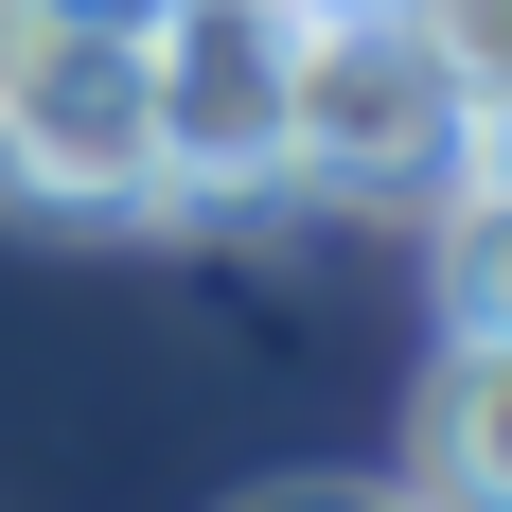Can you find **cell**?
Masks as SVG:
<instances>
[{
	"mask_svg": "<svg viewBox=\"0 0 512 512\" xmlns=\"http://www.w3.org/2000/svg\"><path fill=\"white\" fill-rule=\"evenodd\" d=\"M142 106H159V212L301 195V0H142Z\"/></svg>",
	"mask_w": 512,
	"mask_h": 512,
	"instance_id": "1",
	"label": "cell"
},
{
	"mask_svg": "<svg viewBox=\"0 0 512 512\" xmlns=\"http://www.w3.org/2000/svg\"><path fill=\"white\" fill-rule=\"evenodd\" d=\"M460 159H477V89L407 0H301V195L424 212Z\"/></svg>",
	"mask_w": 512,
	"mask_h": 512,
	"instance_id": "2",
	"label": "cell"
},
{
	"mask_svg": "<svg viewBox=\"0 0 512 512\" xmlns=\"http://www.w3.org/2000/svg\"><path fill=\"white\" fill-rule=\"evenodd\" d=\"M0 195L53 230H124L159 212V106H142V18H71V36L0 89Z\"/></svg>",
	"mask_w": 512,
	"mask_h": 512,
	"instance_id": "3",
	"label": "cell"
},
{
	"mask_svg": "<svg viewBox=\"0 0 512 512\" xmlns=\"http://www.w3.org/2000/svg\"><path fill=\"white\" fill-rule=\"evenodd\" d=\"M407 460H424V495H495V512H512V336H442Z\"/></svg>",
	"mask_w": 512,
	"mask_h": 512,
	"instance_id": "4",
	"label": "cell"
},
{
	"mask_svg": "<svg viewBox=\"0 0 512 512\" xmlns=\"http://www.w3.org/2000/svg\"><path fill=\"white\" fill-rule=\"evenodd\" d=\"M424 212H442V336H512V177L460 159Z\"/></svg>",
	"mask_w": 512,
	"mask_h": 512,
	"instance_id": "5",
	"label": "cell"
},
{
	"mask_svg": "<svg viewBox=\"0 0 512 512\" xmlns=\"http://www.w3.org/2000/svg\"><path fill=\"white\" fill-rule=\"evenodd\" d=\"M424 36H442V71H460L477 106H512V0H407Z\"/></svg>",
	"mask_w": 512,
	"mask_h": 512,
	"instance_id": "6",
	"label": "cell"
},
{
	"mask_svg": "<svg viewBox=\"0 0 512 512\" xmlns=\"http://www.w3.org/2000/svg\"><path fill=\"white\" fill-rule=\"evenodd\" d=\"M477 159H495V177H512V106H477Z\"/></svg>",
	"mask_w": 512,
	"mask_h": 512,
	"instance_id": "7",
	"label": "cell"
},
{
	"mask_svg": "<svg viewBox=\"0 0 512 512\" xmlns=\"http://www.w3.org/2000/svg\"><path fill=\"white\" fill-rule=\"evenodd\" d=\"M89 18H142V0H89Z\"/></svg>",
	"mask_w": 512,
	"mask_h": 512,
	"instance_id": "8",
	"label": "cell"
}]
</instances>
